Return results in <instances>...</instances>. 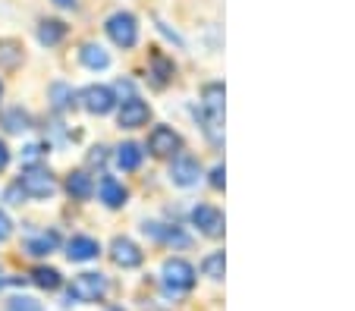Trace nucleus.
<instances>
[{
	"label": "nucleus",
	"mask_w": 355,
	"mask_h": 311,
	"mask_svg": "<svg viewBox=\"0 0 355 311\" xmlns=\"http://www.w3.org/2000/svg\"><path fill=\"white\" fill-rule=\"evenodd\" d=\"M192 286H195V267L189 261H182V258H170L164 264V290L170 296H182Z\"/></svg>",
	"instance_id": "nucleus-1"
},
{
	"label": "nucleus",
	"mask_w": 355,
	"mask_h": 311,
	"mask_svg": "<svg viewBox=\"0 0 355 311\" xmlns=\"http://www.w3.org/2000/svg\"><path fill=\"white\" fill-rule=\"evenodd\" d=\"M19 186H22V192L32 198H51L57 192L54 176L47 173V167H41V163H28V167L22 170Z\"/></svg>",
	"instance_id": "nucleus-2"
},
{
	"label": "nucleus",
	"mask_w": 355,
	"mask_h": 311,
	"mask_svg": "<svg viewBox=\"0 0 355 311\" xmlns=\"http://www.w3.org/2000/svg\"><path fill=\"white\" fill-rule=\"evenodd\" d=\"M107 277L104 274H79L69 286V299L76 302H101V299L107 296Z\"/></svg>",
	"instance_id": "nucleus-3"
},
{
	"label": "nucleus",
	"mask_w": 355,
	"mask_h": 311,
	"mask_svg": "<svg viewBox=\"0 0 355 311\" xmlns=\"http://www.w3.org/2000/svg\"><path fill=\"white\" fill-rule=\"evenodd\" d=\"M104 28L116 48H135V41H139V22L132 13H114Z\"/></svg>",
	"instance_id": "nucleus-4"
},
{
	"label": "nucleus",
	"mask_w": 355,
	"mask_h": 311,
	"mask_svg": "<svg viewBox=\"0 0 355 311\" xmlns=\"http://www.w3.org/2000/svg\"><path fill=\"white\" fill-rule=\"evenodd\" d=\"M79 101H82V107H85L88 114H94V116H104V114H110V110L116 107L114 88H107V85H88V88H82Z\"/></svg>",
	"instance_id": "nucleus-5"
},
{
	"label": "nucleus",
	"mask_w": 355,
	"mask_h": 311,
	"mask_svg": "<svg viewBox=\"0 0 355 311\" xmlns=\"http://www.w3.org/2000/svg\"><path fill=\"white\" fill-rule=\"evenodd\" d=\"M151 120V107H148L141 98H126L120 107V114H116V123H120L123 129H141L145 123Z\"/></svg>",
	"instance_id": "nucleus-6"
},
{
	"label": "nucleus",
	"mask_w": 355,
	"mask_h": 311,
	"mask_svg": "<svg viewBox=\"0 0 355 311\" xmlns=\"http://www.w3.org/2000/svg\"><path fill=\"white\" fill-rule=\"evenodd\" d=\"M170 179L176 186H182V189H189V186H195L201 179V163L189 154H176L173 163H170Z\"/></svg>",
	"instance_id": "nucleus-7"
},
{
	"label": "nucleus",
	"mask_w": 355,
	"mask_h": 311,
	"mask_svg": "<svg viewBox=\"0 0 355 311\" xmlns=\"http://www.w3.org/2000/svg\"><path fill=\"white\" fill-rule=\"evenodd\" d=\"M148 148H151V154H157V157H170L182 148V139L176 136L170 126H157L155 132H151V139H148Z\"/></svg>",
	"instance_id": "nucleus-8"
},
{
	"label": "nucleus",
	"mask_w": 355,
	"mask_h": 311,
	"mask_svg": "<svg viewBox=\"0 0 355 311\" xmlns=\"http://www.w3.org/2000/svg\"><path fill=\"white\" fill-rule=\"evenodd\" d=\"M192 224L198 226L205 236H220L223 233V214L214 208V204H198L192 211Z\"/></svg>",
	"instance_id": "nucleus-9"
},
{
	"label": "nucleus",
	"mask_w": 355,
	"mask_h": 311,
	"mask_svg": "<svg viewBox=\"0 0 355 311\" xmlns=\"http://www.w3.org/2000/svg\"><path fill=\"white\" fill-rule=\"evenodd\" d=\"M110 258H114V264H120V267H139L145 255H141V249L132 242V239H114Z\"/></svg>",
	"instance_id": "nucleus-10"
},
{
	"label": "nucleus",
	"mask_w": 355,
	"mask_h": 311,
	"mask_svg": "<svg viewBox=\"0 0 355 311\" xmlns=\"http://www.w3.org/2000/svg\"><path fill=\"white\" fill-rule=\"evenodd\" d=\"M98 255H101V245H98V239H92V236H73L67 242L69 261H94Z\"/></svg>",
	"instance_id": "nucleus-11"
},
{
	"label": "nucleus",
	"mask_w": 355,
	"mask_h": 311,
	"mask_svg": "<svg viewBox=\"0 0 355 311\" xmlns=\"http://www.w3.org/2000/svg\"><path fill=\"white\" fill-rule=\"evenodd\" d=\"M98 195H101V202L107 204V208H123L126 198H129V192L123 189V183H116L114 176H104L101 186H98Z\"/></svg>",
	"instance_id": "nucleus-12"
},
{
	"label": "nucleus",
	"mask_w": 355,
	"mask_h": 311,
	"mask_svg": "<svg viewBox=\"0 0 355 311\" xmlns=\"http://www.w3.org/2000/svg\"><path fill=\"white\" fill-rule=\"evenodd\" d=\"M57 245H60V236H57L54 230H44V233H38V236L28 239L26 251L35 255V258H44V255H51V251H57Z\"/></svg>",
	"instance_id": "nucleus-13"
},
{
	"label": "nucleus",
	"mask_w": 355,
	"mask_h": 311,
	"mask_svg": "<svg viewBox=\"0 0 355 311\" xmlns=\"http://www.w3.org/2000/svg\"><path fill=\"white\" fill-rule=\"evenodd\" d=\"M67 192L73 198H79V202H88V198L94 195V179L88 173H82V170H76V173H69V179H67Z\"/></svg>",
	"instance_id": "nucleus-14"
},
{
	"label": "nucleus",
	"mask_w": 355,
	"mask_h": 311,
	"mask_svg": "<svg viewBox=\"0 0 355 311\" xmlns=\"http://www.w3.org/2000/svg\"><path fill=\"white\" fill-rule=\"evenodd\" d=\"M63 38H67V26H63L60 19H44L38 26V41L47 44V48H57Z\"/></svg>",
	"instance_id": "nucleus-15"
},
{
	"label": "nucleus",
	"mask_w": 355,
	"mask_h": 311,
	"mask_svg": "<svg viewBox=\"0 0 355 311\" xmlns=\"http://www.w3.org/2000/svg\"><path fill=\"white\" fill-rule=\"evenodd\" d=\"M141 154H145V151H141L135 142H123L120 148H116V163H120V170H129V173H132V170L141 167Z\"/></svg>",
	"instance_id": "nucleus-16"
},
{
	"label": "nucleus",
	"mask_w": 355,
	"mask_h": 311,
	"mask_svg": "<svg viewBox=\"0 0 355 311\" xmlns=\"http://www.w3.org/2000/svg\"><path fill=\"white\" fill-rule=\"evenodd\" d=\"M145 233H151V236L161 239V242L180 245V249H186V245H189V236L182 230H176V226H167V230H164L161 224H145Z\"/></svg>",
	"instance_id": "nucleus-17"
},
{
	"label": "nucleus",
	"mask_w": 355,
	"mask_h": 311,
	"mask_svg": "<svg viewBox=\"0 0 355 311\" xmlns=\"http://www.w3.org/2000/svg\"><path fill=\"white\" fill-rule=\"evenodd\" d=\"M82 63H85L88 69H107L110 54L101 48V44H85V48H82Z\"/></svg>",
	"instance_id": "nucleus-18"
},
{
	"label": "nucleus",
	"mask_w": 355,
	"mask_h": 311,
	"mask_svg": "<svg viewBox=\"0 0 355 311\" xmlns=\"http://www.w3.org/2000/svg\"><path fill=\"white\" fill-rule=\"evenodd\" d=\"M32 283L41 286V290H57L63 280H60V271H54V267H35V271H32Z\"/></svg>",
	"instance_id": "nucleus-19"
},
{
	"label": "nucleus",
	"mask_w": 355,
	"mask_h": 311,
	"mask_svg": "<svg viewBox=\"0 0 355 311\" xmlns=\"http://www.w3.org/2000/svg\"><path fill=\"white\" fill-rule=\"evenodd\" d=\"M28 114L22 107H13V110H7L3 114V126H7V132H13V136H19V132H26L28 129Z\"/></svg>",
	"instance_id": "nucleus-20"
},
{
	"label": "nucleus",
	"mask_w": 355,
	"mask_h": 311,
	"mask_svg": "<svg viewBox=\"0 0 355 311\" xmlns=\"http://www.w3.org/2000/svg\"><path fill=\"white\" fill-rule=\"evenodd\" d=\"M223 267H227L223 251H214V255H208L201 261V271H205V277H211V280H223Z\"/></svg>",
	"instance_id": "nucleus-21"
},
{
	"label": "nucleus",
	"mask_w": 355,
	"mask_h": 311,
	"mask_svg": "<svg viewBox=\"0 0 355 311\" xmlns=\"http://www.w3.org/2000/svg\"><path fill=\"white\" fill-rule=\"evenodd\" d=\"M151 75H155L157 85H164V82L173 75V63H170L164 54H155V57H151Z\"/></svg>",
	"instance_id": "nucleus-22"
},
{
	"label": "nucleus",
	"mask_w": 355,
	"mask_h": 311,
	"mask_svg": "<svg viewBox=\"0 0 355 311\" xmlns=\"http://www.w3.org/2000/svg\"><path fill=\"white\" fill-rule=\"evenodd\" d=\"M51 98H54V107L57 110H67L69 104H73V88H67V85H60V82H57V85L51 88Z\"/></svg>",
	"instance_id": "nucleus-23"
},
{
	"label": "nucleus",
	"mask_w": 355,
	"mask_h": 311,
	"mask_svg": "<svg viewBox=\"0 0 355 311\" xmlns=\"http://www.w3.org/2000/svg\"><path fill=\"white\" fill-rule=\"evenodd\" d=\"M7 311H44V308H41L35 299H28V296H16V299H10Z\"/></svg>",
	"instance_id": "nucleus-24"
},
{
	"label": "nucleus",
	"mask_w": 355,
	"mask_h": 311,
	"mask_svg": "<svg viewBox=\"0 0 355 311\" xmlns=\"http://www.w3.org/2000/svg\"><path fill=\"white\" fill-rule=\"evenodd\" d=\"M16 60H19V51H16V44H0V66H16Z\"/></svg>",
	"instance_id": "nucleus-25"
},
{
	"label": "nucleus",
	"mask_w": 355,
	"mask_h": 311,
	"mask_svg": "<svg viewBox=\"0 0 355 311\" xmlns=\"http://www.w3.org/2000/svg\"><path fill=\"white\" fill-rule=\"evenodd\" d=\"M10 233H13V224H10V217L0 211V242H3V239H10Z\"/></svg>",
	"instance_id": "nucleus-26"
},
{
	"label": "nucleus",
	"mask_w": 355,
	"mask_h": 311,
	"mask_svg": "<svg viewBox=\"0 0 355 311\" xmlns=\"http://www.w3.org/2000/svg\"><path fill=\"white\" fill-rule=\"evenodd\" d=\"M223 176H227V173H223V167L211 170V186H214V189H223Z\"/></svg>",
	"instance_id": "nucleus-27"
},
{
	"label": "nucleus",
	"mask_w": 355,
	"mask_h": 311,
	"mask_svg": "<svg viewBox=\"0 0 355 311\" xmlns=\"http://www.w3.org/2000/svg\"><path fill=\"white\" fill-rule=\"evenodd\" d=\"M7 163H10V148H7V142L0 139V170H7Z\"/></svg>",
	"instance_id": "nucleus-28"
},
{
	"label": "nucleus",
	"mask_w": 355,
	"mask_h": 311,
	"mask_svg": "<svg viewBox=\"0 0 355 311\" xmlns=\"http://www.w3.org/2000/svg\"><path fill=\"white\" fill-rule=\"evenodd\" d=\"M107 161V154H104V148H94V154H92V163H104Z\"/></svg>",
	"instance_id": "nucleus-29"
},
{
	"label": "nucleus",
	"mask_w": 355,
	"mask_h": 311,
	"mask_svg": "<svg viewBox=\"0 0 355 311\" xmlns=\"http://www.w3.org/2000/svg\"><path fill=\"white\" fill-rule=\"evenodd\" d=\"M41 154V148H38V145H28V148H26V157H28V161H35V157H38Z\"/></svg>",
	"instance_id": "nucleus-30"
},
{
	"label": "nucleus",
	"mask_w": 355,
	"mask_h": 311,
	"mask_svg": "<svg viewBox=\"0 0 355 311\" xmlns=\"http://www.w3.org/2000/svg\"><path fill=\"white\" fill-rule=\"evenodd\" d=\"M57 7H63V10H73L76 7V0H54Z\"/></svg>",
	"instance_id": "nucleus-31"
},
{
	"label": "nucleus",
	"mask_w": 355,
	"mask_h": 311,
	"mask_svg": "<svg viewBox=\"0 0 355 311\" xmlns=\"http://www.w3.org/2000/svg\"><path fill=\"white\" fill-rule=\"evenodd\" d=\"M0 95H3V82H0Z\"/></svg>",
	"instance_id": "nucleus-32"
},
{
	"label": "nucleus",
	"mask_w": 355,
	"mask_h": 311,
	"mask_svg": "<svg viewBox=\"0 0 355 311\" xmlns=\"http://www.w3.org/2000/svg\"><path fill=\"white\" fill-rule=\"evenodd\" d=\"M0 286H3V277H0Z\"/></svg>",
	"instance_id": "nucleus-33"
}]
</instances>
